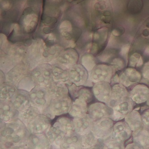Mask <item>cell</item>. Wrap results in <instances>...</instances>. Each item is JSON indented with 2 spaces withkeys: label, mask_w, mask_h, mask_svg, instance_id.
I'll return each instance as SVG.
<instances>
[{
  "label": "cell",
  "mask_w": 149,
  "mask_h": 149,
  "mask_svg": "<svg viewBox=\"0 0 149 149\" xmlns=\"http://www.w3.org/2000/svg\"><path fill=\"white\" fill-rule=\"evenodd\" d=\"M1 149H27V141L31 133L19 118L8 123L1 121Z\"/></svg>",
  "instance_id": "obj_1"
},
{
  "label": "cell",
  "mask_w": 149,
  "mask_h": 149,
  "mask_svg": "<svg viewBox=\"0 0 149 149\" xmlns=\"http://www.w3.org/2000/svg\"><path fill=\"white\" fill-rule=\"evenodd\" d=\"M56 31L59 42L65 49L75 48L83 33L81 28L69 20H64L60 22Z\"/></svg>",
  "instance_id": "obj_2"
},
{
  "label": "cell",
  "mask_w": 149,
  "mask_h": 149,
  "mask_svg": "<svg viewBox=\"0 0 149 149\" xmlns=\"http://www.w3.org/2000/svg\"><path fill=\"white\" fill-rule=\"evenodd\" d=\"M45 41L42 38L31 40L28 46L27 56L24 63L31 70L40 64L44 63Z\"/></svg>",
  "instance_id": "obj_3"
},
{
  "label": "cell",
  "mask_w": 149,
  "mask_h": 149,
  "mask_svg": "<svg viewBox=\"0 0 149 149\" xmlns=\"http://www.w3.org/2000/svg\"><path fill=\"white\" fill-rule=\"evenodd\" d=\"M29 95L31 105L45 114L52 99L47 87L36 86L29 92Z\"/></svg>",
  "instance_id": "obj_4"
},
{
  "label": "cell",
  "mask_w": 149,
  "mask_h": 149,
  "mask_svg": "<svg viewBox=\"0 0 149 149\" xmlns=\"http://www.w3.org/2000/svg\"><path fill=\"white\" fill-rule=\"evenodd\" d=\"M72 103L73 100L70 95L58 99H52L49 108L45 114L53 120L56 116L68 114Z\"/></svg>",
  "instance_id": "obj_5"
},
{
  "label": "cell",
  "mask_w": 149,
  "mask_h": 149,
  "mask_svg": "<svg viewBox=\"0 0 149 149\" xmlns=\"http://www.w3.org/2000/svg\"><path fill=\"white\" fill-rule=\"evenodd\" d=\"M31 76L36 86L47 87L53 82L52 65L50 63L40 64L31 70Z\"/></svg>",
  "instance_id": "obj_6"
},
{
  "label": "cell",
  "mask_w": 149,
  "mask_h": 149,
  "mask_svg": "<svg viewBox=\"0 0 149 149\" xmlns=\"http://www.w3.org/2000/svg\"><path fill=\"white\" fill-rule=\"evenodd\" d=\"M115 73L110 65L106 63H99L89 73V80L94 84L104 81L111 83Z\"/></svg>",
  "instance_id": "obj_7"
},
{
  "label": "cell",
  "mask_w": 149,
  "mask_h": 149,
  "mask_svg": "<svg viewBox=\"0 0 149 149\" xmlns=\"http://www.w3.org/2000/svg\"><path fill=\"white\" fill-rule=\"evenodd\" d=\"M114 122L110 117L94 121L91 131L97 139L104 141L111 134Z\"/></svg>",
  "instance_id": "obj_8"
},
{
  "label": "cell",
  "mask_w": 149,
  "mask_h": 149,
  "mask_svg": "<svg viewBox=\"0 0 149 149\" xmlns=\"http://www.w3.org/2000/svg\"><path fill=\"white\" fill-rule=\"evenodd\" d=\"M134 103L127 96L111 108L112 114L110 118L115 122L122 120L134 109Z\"/></svg>",
  "instance_id": "obj_9"
},
{
  "label": "cell",
  "mask_w": 149,
  "mask_h": 149,
  "mask_svg": "<svg viewBox=\"0 0 149 149\" xmlns=\"http://www.w3.org/2000/svg\"><path fill=\"white\" fill-rule=\"evenodd\" d=\"M52 120L49 116L41 113L26 127L31 134H46L51 126Z\"/></svg>",
  "instance_id": "obj_10"
},
{
  "label": "cell",
  "mask_w": 149,
  "mask_h": 149,
  "mask_svg": "<svg viewBox=\"0 0 149 149\" xmlns=\"http://www.w3.org/2000/svg\"><path fill=\"white\" fill-rule=\"evenodd\" d=\"M80 55L74 47L64 49L57 58L51 64L57 63L65 66L68 69L75 64L79 63Z\"/></svg>",
  "instance_id": "obj_11"
},
{
  "label": "cell",
  "mask_w": 149,
  "mask_h": 149,
  "mask_svg": "<svg viewBox=\"0 0 149 149\" xmlns=\"http://www.w3.org/2000/svg\"><path fill=\"white\" fill-rule=\"evenodd\" d=\"M133 131L125 121H117L114 124L112 133L109 137L118 142L125 145L132 138Z\"/></svg>",
  "instance_id": "obj_12"
},
{
  "label": "cell",
  "mask_w": 149,
  "mask_h": 149,
  "mask_svg": "<svg viewBox=\"0 0 149 149\" xmlns=\"http://www.w3.org/2000/svg\"><path fill=\"white\" fill-rule=\"evenodd\" d=\"M39 17L38 14L31 12L23 15L18 23L23 36L30 35L38 28Z\"/></svg>",
  "instance_id": "obj_13"
},
{
  "label": "cell",
  "mask_w": 149,
  "mask_h": 149,
  "mask_svg": "<svg viewBox=\"0 0 149 149\" xmlns=\"http://www.w3.org/2000/svg\"><path fill=\"white\" fill-rule=\"evenodd\" d=\"M69 74L71 82L77 86H86L89 80V73L80 63L69 69Z\"/></svg>",
  "instance_id": "obj_14"
},
{
  "label": "cell",
  "mask_w": 149,
  "mask_h": 149,
  "mask_svg": "<svg viewBox=\"0 0 149 149\" xmlns=\"http://www.w3.org/2000/svg\"><path fill=\"white\" fill-rule=\"evenodd\" d=\"M142 77L141 73L137 69L128 67L119 75V83L127 88H132L140 82Z\"/></svg>",
  "instance_id": "obj_15"
},
{
  "label": "cell",
  "mask_w": 149,
  "mask_h": 149,
  "mask_svg": "<svg viewBox=\"0 0 149 149\" xmlns=\"http://www.w3.org/2000/svg\"><path fill=\"white\" fill-rule=\"evenodd\" d=\"M30 75L31 70L24 62H21L17 64L6 74V81L10 82L16 86L18 83L25 77Z\"/></svg>",
  "instance_id": "obj_16"
},
{
  "label": "cell",
  "mask_w": 149,
  "mask_h": 149,
  "mask_svg": "<svg viewBox=\"0 0 149 149\" xmlns=\"http://www.w3.org/2000/svg\"><path fill=\"white\" fill-rule=\"evenodd\" d=\"M88 114L94 121H96L102 118L110 117L112 109L103 102H94L88 106Z\"/></svg>",
  "instance_id": "obj_17"
},
{
  "label": "cell",
  "mask_w": 149,
  "mask_h": 149,
  "mask_svg": "<svg viewBox=\"0 0 149 149\" xmlns=\"http://www.w3.org/2000/svg\"><path fill=\"white\" fill-rule=\"evenodd\" d=\"M129 96L135 104H145L149 97V87L144 83H138L131 88Z\"/></svg>",
  "instance_id": "obj_18"
},
{
  "label": "cell",
  "mask_w": 149,
  "mask_h": 149,
  "mask_svg": "<svg viewBox=\"0 0 149 149\" xmlns=\"http://www.w3.org/2000/svg\"><path fill=\"white\" fill-rule=\"evenodd\" d=\"M69 95L72 100L77 98H81L84 99L88 104H91L94 100V97L92 89L88 86H77L72 84L71 85H68Z\"/></svg>",
  "instance_id": "obj_19"
},
{
  "label": "cell",
  "mask_w": 149,
  "mask_h": 149,
  "mask_svg": "<svg viewBox=\"0 0 149 149\" xmlns=\"http://www.w3.org/2000/svg\"><path fill=\"white\" fill-rule=\"evenodd\" d=\"M28 46L23 42L12 43L6 54L11 57L16 64L24 62L27 56Z\"/></svg>",
  "instance_id": "obj_20"
},
{
  "label": "cell",
  "mask_w": 149,
  "mask_h": 149,
  "mask_svg": "<svg viewBox=\"0 0 149 149\" xmlns=\"http://www.w3.org/2000/svg\"><path fill=\"white\" fill-rule=\"evenodd\" d=\"M112 86L108 82H99L94 83L92 91L95 99L98 101L106 104L111 96Z\"/></svg>",
  "instance_id": "obj_21"
},
{
  "label": "cell",
  "mask_w": 149,
  "mask_h": 149,
  "mask_svg": "<svg viewBox=\"0 0 149 149\" xmlns=\"http://www.w3.org/2000/svg\"><path fill=\"white\" fill-rule=\"evenodd\" d=\"M1 121L8 123L18 118L19 111L10 100H1Z\"/></svg>",
  "instance_id": "obj_22"
},
{
  "label": "cell",
  "mask_w": 149,
  "mask_h": 149,
  "mask_svg": "<svg viewBox=\"0 0 149 149\" xmlns=\"http://www.w3.org/2000/svg\"><path fill=\"white\" fill-rule=\"evenodd\" d=\"M10 101L19 112L31 105L29 92L19 89H17Z\"/></svg>",
  "instance_id": "obj_23"
},
{
  "label": "cell",
  "mask_w": 149,
  "mask_h": 149,
  "mask_svg": "<svg viewBox=\"0 0 149 149\" xmlns=\"http://www.w3.org/2000/svg\"><path fill=\"white\" fill-rule=\"evenodd\" d=\"M94 120L88 113L84 116L73 118L74 131L82 135L92 130Z\"/></svg>",
  "instance_id": "obj_24"
},
{
  "label": "cell",
  "mask_w": 149,
  "mask_h": 149,
  "mask_svg": "<svg viewBox=\"0 0 149 149\" xmlns=\"http://www.w3.org/2000/svg\"><path fill=\"white\" fill-rule=\"evenodd\" d=\"M27 149H49L51 144L46 134H31L27 141Z\"/></svg>",
  "instance_id": "obj_25"
},
{
  "label": "cell",
  "mask_w": 149,
  "mask_h": 149,
  "mask_svg": "<svg viewBox=\"0 0 149 149\" xmlns=\"http://www.w3.org/2000/svg\"><path fill=\"white\" fill-rule=\"evenodd\" d=\"M51 65L53 81L64 83L68 85L72 84L69 78V69L68 68L57 63H53Z\"/></svg>",
  "instance_id": "obj_26"
},
{
  "label": "cell",
  "mask_w": 149,
  "mask_h": 149,
  "mask_svg": "<svg viewBox=\"0 0 149 149\" xmlns=\"http://www.w3.org/2000/svg\"><path fill=\"white\" fill-rule=\"evenodd\" d=\"M129 91L127 88L121 83H118L112 86L111 96L109 102L107 103L111 108L114 106L117 103L127 96H129Z\"/></svg>",
  "instance_id": "obj_27"
},
{
  "label": "cell",
  "mask_w": 149,
  "mask_h": 149,
  "mask_svg": "<svg viewBox=\"0 0 149 149\" xmlns=\"http://www.w3.org/2000/svg\"><path fill=\"white\" fill-rule=\"evenodd\" d=\"M89 104L84 99L77 98L73 100L72 106L68 114L73 118L82 117L88 113Z\"/></svg>",
  "instance_id": "obj_28"
},
{
  "label": "cell",
  "mask_w": 149,
  "mask_h": 149,
  "mask_svg": "<svg viewBox=\"0 0 149 149\" xmlns=\"http://www.w3.org/2000/svg\"><path fill=\"white\" fill-rule=\"evenodd\" d=\"M52 125L58 127L66 134L74 131L73 118L68 114L56 116L52 120Z\"/></svg>",
  "instance_id": "obj_29"
},
{
  "label": "cell",
  "mask_w": 149,
  "mask_h": 149,
  "mask_svg": "<svg viewBox=\"0 0 149 149\" xmlns=\"http://www.w3.org/2000/svg\"><path fill=\"white\" fill-rule=\"evenodd\" d=\"M52 148H60L61 144L66 134L58 127L52 125L46 133Z\"/></svg>",
  "instance_id": "obj_30"
},
{
  "label": "cell",
  "mask_w": 149,
  "mask_h": 149,
  "mask_svg": "<svg viewBox=\"0 0 149 149\" xmlns=\"http://www.w3.org/2000/svg\"><path fill=\"white\" fill-rule=\"evenodd\" d=\"M61 149H81V135L74 131L66 134L61 141Z\"/></svg>",
  "instance_id": "obj_31"
},
{
  "label": "cell",
  "mask_w": 149,
  "mask_h": 149,
  "mask_svg": "<svg viewBox=\"0 0 149 149\" xmlns=\"http://www.w3.org/2000/svg\"><path fill=\"white\" fill-rule=\"evenodd\" d=\"M134 44L135 45L138 44L139 46H140L141 44L142 45H146L145 47L149 45V17L141 24L139 28L136 35Z\"/></svg>",
  "instance_id": "obj_32"
},
{
  "label": "cell",
  "mask_w": 149,
  "mask_h": 149,
  "mask_svg": "<svg viewBox=\"0 0 149 149\" xmlns=\"http://www.w3.org/2000/svg\"><path fill=\"white\" fill-rule=\"evenodd\" d=\"M131 139L141 149H146L149 146V129L143 126L133 131Z\"/></svg>",
  "instance_id": "obj_33"
},
{
  "label": "cell",
  "mask_w": 149,
  "mask_h": 149,
  "mask_svg": "<svg viewBox=\"0 0 149 149\" xmlns=\"http://www.w3.org/2000/svg\"><path fill=\"white\" fill-rule=\"evenodd\" d=\"M103 142L97 139L92 131L81 135V149L103 148Z\"/></svg>",
  "instance_id": "obj_34"
},
{
  "label": "cell",
  "mask_w": 149,
  "mask_h": 149,
  "mask_svg": "<svg viewBox=\"0 0 149 149\" xmlns=\"http://www.w3.org/2000/svg\"><path fill=\"white\" fill-rule=\"evenodd\" d=\"M47 88L52 99H58L69 95L66 84L53 81Z\"/></svg>",
  "instance_id": "obj_35"
},
{
  "label": "cell",
  "mask_w": 149,
  "mask_h": 149,
  "mask_svg": "<svg viewBox=\"0 0 149 149\" xmlns=\"http://www.w3.org/2000/svg\"><path fill=\"white\" fill-rule=\"evenodd\" d=\"M124 121L126 122L133 131L136 130L143 127L141 113L138 108L134 109L125 117Z\"/></svg>",
  "instance_id": "obj_36"
},
{
  "label": "cell",
  "mask_w": 149,
  "mask_h": 149,
  "mask_svg": "<svg viewBox=\"0 0 149 149\" xmlns=\"http://www.w3.org/2000/svg\"><path fill=\"white\" fill-rule=\"evenodd\" d=\"M41 113L38 109L31 105L19 111L18 118L27 126L29 123Z\"/></svg>",
  "instance_id": "obj_37"
},
{
  "label": "cell",
  "mask_w": 149,
  "mask_h": 149,
  "mask_svg": "<svg viewBox=\"0 0 149 149\" xmlns=\"http://www.w3.org/2000/svg\"><path fill=\"white\" fill-rule=\"evenodd\" d=\"M98 63L96 56L89 53H85L80 56L79 63L84 67L88 73H90Z\"/></svg>",
  "instance_id": "obj_38"
},
{
  "label": "cell",
  "mask_w": 149,
  "mask_h": 149,
  "mask_svg": "<svg viewBox=\"0 0 149 149\" xmlns=\"http://www.w3.org/2000/svg\"><path fill=\"white\" fill-rule=\"evenodd\" d=\"M17 90L16 86L10 82L6 81L1 84L0 90L1 100L10 101Z\"/></svg>",
  "instance_id": "obj_39"
},
{
  "label": "cell",
  "mask_w": 149,
  "mask_h": 149,
  "mask_svg": "<svg viewBox=\"0 0 149 149\" xmlns=\"http://www.w3.org/2000/svg\"><path fill=\"white\" fill-rule=\"evenodd\" d=\"M117 51L113 49H104L102 52L96 56L97 61L102 63H109L112 59L116 57Z\"/></svg>",
  "instance_id": "obj_40"
},
{
  "label": "cell",
  "mask_w": 149,
  "mask_h": 149,
  "mask_svg": "<svg viewBox=\"0 0 149 149\" xmlns=\"http://www.w3.org/2000/svg\"><path fill=\"white\" fill-rule=\"evenodd\" d=\"M17 64L8 55L1 54V70L7 74Z\"/></svg>",
  "instance_id": "obj_41"
},
{
  "label": "cell",
  "mask_w": 149,
  "mask_h": 149,
  "mask_svg": "<svg viewBox=\"0 0 149 149\" xmlns=\"http://www.w3.org/2000/svg\"><path fill=\"white\" fill-rule=\"evenodd\" d=\"M36 86L33 78L30 75L25 77L17 85L16 87L17 89L30 92Z\"/></svg>",
  "instance_id": "obj_42"
},
{
  "label": "cell",
  "mask_w": 149,
  "mask_h": 149,
  "mask_svg": "<svg viewBox=\"0 0 149 149\" xmlns=\"http://www.w3.org/2000/svg\"><path fill=\"white\" fill-rule=\"evenodd\" d=\"M143 59L140 53L136 52L131 55L129 59V66L138 69L143 65Z\"/></svg>",
  "instance_id": "obj_43"
},
{
  "label": "cell",
  "mask_w": 149,
  "mask_h": 149,
  "mask_svg": "<svg viewBox=\"0 0 149 149\" xmlns=\"http://www.w3.org/2000/svg\"><path fill=\"white\" fill-rule=\"evenodd\" d=\"M127 63V61L123 57L116 56L110 62V65L113 68L115 72H116L124 70Z\"/></svg>",
  "instance_id": "obj_44"
},
{
  "label": "cell",
  "mask_w": 149,
  "mask_h": 149,
  "mask_svg": "<svg viewBox=\"0 0 149 149\" xmlns=\"http://www.w3.org/2000/svg\"><path fill=\"white\" fill-rule=\"evenodd\" d=\"M141 120L144 127L149 129V107L141 110Z\"/></svg>",
  "instance_id": "obj_45"
},
{
  "label": "cell",
  "mask_w": 149,
  "mask_h": 149,
  "mask_svg": "<svg viewBox=\"0 0 149 149\" xmlns=\"http://www.w3.org/2000/svg\"><path fill=\"white\" fill-rule=\"evenodd\" d=\"M130 44H126L124 45L120 49V55L121 57L125 60L128 63V54L130 49Z\"/></svg>",
  "instance_id": "obj_46"
},
{
  "label": "cell",
  "mask_w": 149,
  "mask_h": 149,
  "mask_svg": "<svg viewBox=\"0 0 149 149\" xmlns=\"http://www.w3.org/2000/svg\"><path fill=\"white\" fill-rule=\"evenodd\" d=\"M141 74L144 79L149 80V61L143 65L141 70Z\"/></svg>",
  "instance_id": "obj_47"
},
{
  "label": "cell",
  "mask_w": 149,
  "mask_h": 149,
  "mask_svg": "<svg viewBox=\"0 0 149 149\" xmlns=\"http://www.w3.org/2000/svg\"><path fill=\"white\" fill-rule=\"evenodd\" d=\"M125 149H141L140 146L136 144L134 142L129 143L128 144L125 145Z\"/></svg>",
  "instance_id": "obj_48"
},
{
  "label": "cell",
  "mask_w": 149,
  "mask_h": 149,
  "mask_svg": "<svg viewBox=\"0 0 149 149\" xmlns=\"http://www.w3.org/2000/svg\"><path fill=\"white\" fill-rule=\"evenodd\" d=\"M121 31L118 29H115L112 31L111 34L113 35V36H119L121 35Z\"/></svg>",
  "instance_id": "obj_49"
},
{
  "label": "cell",
  "mask_w": 149,
  "mask_h": 149,
  "mask_svg": "<svg viewBox=\"0 0 149 149\" xmlns=\"http://www.w3.org/2000/svg\"><path fill=\"white\" fill-rule=\"evenodd\" d=\"M144 54L145 55L149 56V45L146 46L144 50Z\"/></svg>",
  "instance_id": "obj_50"
},
{
  "label": "cell",
  "mask_w": 149,
  "mask_h": 149,
  "mask_svg": "<svg viewBox=\"0 0 149 149\" xmlns=\"http://www.w3.org/2000/svg\"><path fill=\"white\" fill-rule=\"evenodd\" d=\"M146 105L147 106H148L149 107V98H148V100H147V101H146Z\"/></svg>",
  "instance_id": "obj_51"
},
{
  "label": "cell",
  "mask_w": 149,
  "mask_h": 149,
  "mask_svg": "<svg viewBox=\"0 0 149 149\" xmlns=\"http://www.w3.org/2000/svg\"><path fill=\"white\" fill-rule=\"evenodd\" d=\"M146 149H149V146H147V147H146Z\"/></svg>",
  "instance_id": "obj_52"
},
{
  "label": "cell",
  "mask_w": 149,
  "mask_h": 149,
  "mask_svg": "<svg viewBox=\"0 0 149 149\" xmlns=\"http://www.w3.org/2000/svg\"><path fill=\"white\" fill-rule=\"evenodd\" d=\"M148 82H149V80L148 81Z\"/></svg>",
  "instance_id": "obj_53"
}]
</instances>
